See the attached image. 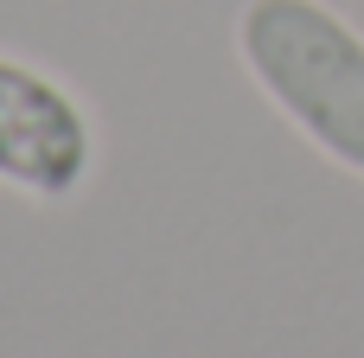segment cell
<instances>
[{"mask_svg":"<svg viewBox=\"0 0 364 358\" xmlns=\"http://www.w3.org/2000/svg\"><path fill=\"white\" fill-rule=\"evenodd\" d=\"M237 58L275 115L364 179V32L326 0H243Z\"/></svg>","mask_w":364,"mask_h":358,"instance_id":"cell-1","label":"cell"},{"mask_svg":"<svg viewBox=\"0 0 364 358\" xmlns=\"http://www.w3.org/2000/svg\"><path fill=\"white\" fill-rule=\"evenodd\" d=\"M96 173V122L77 90L13 51H0V186L64 205Z\"/></svg>","mask_w":364,"mask_h":358,"instance_id":"cell-2","label":"cell"}]
</instances>
